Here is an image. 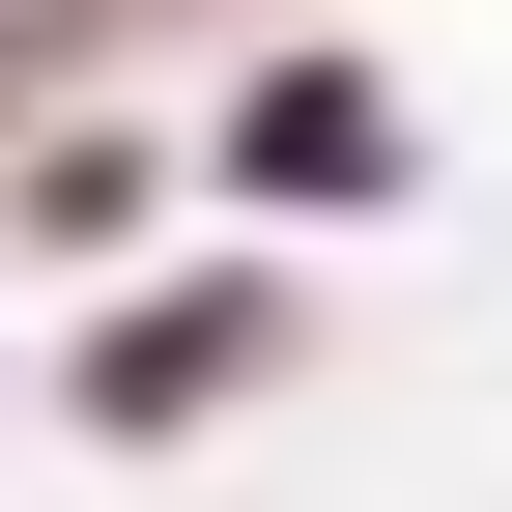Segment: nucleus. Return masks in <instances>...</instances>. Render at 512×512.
Here are the masks:
<instances>
[{
	"instance_id": "1",
	"label": "nucleus",
	"mask_w": 512,
	"mask_h": 512,
	"mask_svg": "<svg viewBox=\"0 0 512 512\" xmlns=\"http://www.w3.org/2000/svg\"><path fill=\"white\" fill-rule=\"evenodd\" d=\"M228 171H256V200H370V171H399V114H370L342 57H285V86L228 114Z\"/></svg>"
}]
</instances>
